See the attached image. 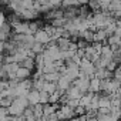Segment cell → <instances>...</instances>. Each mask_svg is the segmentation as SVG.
I'll return each instance as SVG.
<instances>
[{
  "mask_svg": "<svg viewBox=\"0 0 121 121\" xmlns=\"http://www.w3.org/2000/svg\"><path fill=\"white\" fill-rule=\"evenodd\" d=\"M33 37H34V41L41 43V44H44V46L50 41V36L47 34V31H46L44 29H39L37 31H34V33H33Z\"/></svg>",
  "mask_w": 121,
  "mask_h": 121,
  "instance_id": "3957f363",
  "label": "cell"
},
{
  "mask_svg": "<svg viewBox=\"0 0 121 121\" xmlns=\"http://www.w3.org/2000/svg\"><path fill=\"white\" fill-rule=\"evenodd\" d=\"M56 112L58 115V120H61V118H74V110L67 104H60V107H58V110Z\"/></svg>",
  "mask_w": 121,
  "mask_h": 121,
  "instance_id": "7a4b0ae2",
  "label": "cell"
},
{
  "mask_svg": "<svg viewBox=\"0 0 121 121\" xmlns=\"http://www.w3.org/2000/svg\"><path fill=\"white\" fill-rule=\"evenodd\" d=\"M48 93H46L44 90H40L39 91V103H41V104H46V103H48Z\"/></svg>",
  "mask_w": 121,
  "mask_h": 121,
  "instance_id": "7c38bea8",
  "label": "cell"
},
{
  "mask_svg": "<svg viewBox=\"0 0 121 121\" xmlns=\"http://www.w3.org/2000/svg\"><path fill=\"white\" fill-rule=\"evenodd\" d=\"M43 90H44L46 93H48V94H51V93H54V91L57 90V87H56V83H54V81H44V86H43Z\"/></svg>",
  "mask_w": 121,
  "mask_h": 121,
  "instance_id": "8fae6325",
  "label": "cell"
},
{
  "mask_svg": "<svg viewBox=\"0 0 121 121\" xmlns=\"http://www.w3.org/2000/svg\"><path fill=\"white\" fill-rule=\"evenodd\" d=\"M19 66H23V67H26V69H29V70H33V69H34V58L26 56L22 61L19 63Z\"/></svg>",
  "mask_w": 121,
  "mask_h": 121,
  "instance_id": "9c48e42d",
  "label": "cell"
},
{
  "mask_svg": "<svg viewBox=\"0 0 121 121\" xmlns=\"http://www.w3.org/2000/svg\"><path fill=\"white\" fill-rule=\"evenodd\" d=\"M60 77V73L58 71H50V73H44V80L46 81H57Z\"/></svg>",
  "mask_w": 121,
  "mask_h": 121,
  "instance_id": "30bf717a",
  "label": "cell"
},
{
  "mask_svg": "<svg viewBox=\"0 0 121 121\" xmlns=\"http://www.w3.org/2000/svg\"><path fill=\"white\" fill-rule=\"evenodd\" d=\"M70 43H71V40L67 39V37H58V39L56 40V44H57V47H58L60 50H69Z\"/></svg>",
  "mask_w": 121,
  "mask_h": 121,
  "instance_id": "8992f818",
  "label": "cell"
},
{
  "mask_svg": "<svg viewBox=\"0 0 121 121\" xmlns=\"http://www.w3.org/2000/svg\"><path fill=\"white\" fill-rule=\"evenodd\" d=\"M10 2V0H0V4H3V6H7V3Z\"/></svg>",
  "mask_w": 121,
  "mask_h": 121,
  "instance_id": "5bb4252c",
  "label": "cell"
},
{
  "mask_svg": "<svg viewBox=\"0 0 121 121\" xmlns=\"http://www.w3.org/2000/svg\"><path fill=\"white\" fill-rule=\"evenodd\" d=\"M14 77L19 78V80L29 78V77H31V70H29V69H26V67H23V66H19V69H17L16 73H14Z\"/></svg>",
  "mask_w": 121,
  "mask_h": 121,
  "instance_id": "277c9868",
  "label": "cell"
},
{
  "mask_svg": "<svg viewBox=\"0 0 121 121\" xmlns=\"http://www.w3.org/2000/svg\"><path fill=\"white\" fill-rule=\"evenodd\" d=\"M107 33L103 29H95L94 30V41H100V43H105L107 40Z\"/></svg>",
  "mask_w": 121,
  "mask_h": 121,
  "instance_id": "52a82bcc",
  "label": "cell"
},
{
  "mask_svg": "<svg viewBox=\"0 0 121 121\" xmlns=\"http://www.w3.org/2000/svg\"><path fill=\"white\" fill-rule=\"evenodd\" d=\"M78 67H80V71H81V73H84L86 76H88V77H93V76H94L95 67H94L93 61H90L88 58L83 57V58L80 60V63H78Z\"/></svg>",
  "mask_w": 121,
  "mask_h": 121,
  "instance_id": "6da1fadb",
  "label": "cell"
},
{
  "mask_svg": "<svg viewBox=\"0 0 121 121\" xmlns=\"http://www.w3.org/2000/svg\"><path fill=\"white\" fill-rule=\"evenodd\" d=\"M33 53H43V50H44V44H41V43H37V41H34L33 43V46H31V48H30Z\"/></svg>",
  "mask_w": 121,
  "mask_h": 121,
  "instance_id": "4fadbf2b",
  "label": "cell"
},
{
  "mask_svg": "<svg viewBox=\"0 0 121 121\" xmlns=\"http://www.w3.org/2000/svg\"><path fill=\"white\" fill-rule=\"evenodd\" d=\"M26 97H27V100H29V104H31V105L37 104V103H39V90H36V88H30Z\"/></svg>",
  "mask_w": 121,
  "mask_h": 121,
  "instance_id": "5b68a950",
  "label": "cell"
},
{
  "mask_svg": "<svg viewBox=\"0 0 121 121\" xmlns=\"http://www.w3.org/2000/svg\"><path fill=\"white\" fill-rule=\"evenodd\" d=\"M88 91L91 93H98L100 91V78L97 77H90V86H88Z\"/></svg>",
  "mask_w": 121,
  "mask_h": 121,
  "instance_id": "ba28073f",
  "label": "cell"
}]
</instances>
